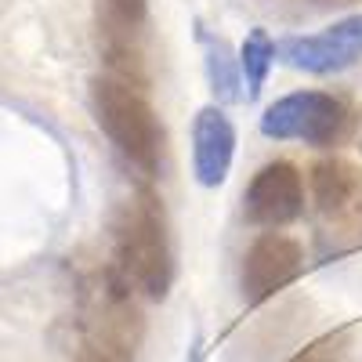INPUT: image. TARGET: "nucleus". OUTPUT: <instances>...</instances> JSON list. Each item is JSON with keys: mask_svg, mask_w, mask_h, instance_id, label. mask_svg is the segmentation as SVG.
Segmentation results:
<instances>
[{"mask_svg": "<svg viewBox=\"0 0 362 362\" xmlns=\"http://www.w3.org/2000/svg\"><path fill=\"white\" fill-rule=\"evenodd\" d=\"M105 15L127 29H141L148 15V0H105Z\"/></svg>", "mask_w": 362, "mask_h": 362, "instance_id": "obj_14", "label": "nucleus"}, {"mask_svg": "<svg viewBox=\"0 0 362 362\" xmlns=\"http://www.w3.org/2000/svg\"><path fill=\"white\" fill-rule=\"evenodd\" d=\"M344 344H348L344 334H326L315 344H308L305 351H297L290 362H341L344 358Z\"/></svg>", "mask_w": 362, "mask_h": 362, "instance_id": "obj_13", "label": "nucleus"}, {"mask_svg": "<svg viewBox=\"0 0 362 362\" xmlns=\"http://www.w3.org/2000/svg\"><path fill=\"white\" fill-rule=\"evenodd\" d=\"M276 54H279L276 40H272L264 29H250L243 47H239V73H243V80H247V98L261 95L272 66H276Z\"/></svg>", "mask_w": 362, "mask_h": 362, "instance_id": "obj_11", "label": "nucleus"}, {"mask_svg": "<svg viewBox=\"0 0 362 362\" xmlns=\"http://www.w3.org/2000/svg\"><path fill=\"white\" fill-rule=\"evenodd\" d=\"M355 112L329 90H293L261 112V134L272 141H300L312 148H337L351 138Z\"/></svg>", "mask_w": 362, "mask_h": 362, "instance_id": "obj_4", "label": "nucleus"}, {"mask_svg": "<svg viewBox=\"0 0 362 362\" xmlns=\"http://www.w3.org/2000/svg\"><path fill=\"white\" fill-rule=\"evenodd\" d=\"M279 58L286 66L312 73V76H329L351 69L362 58V15H348L334 25L319 29L305 37H286L279 44Z\"/></svg>", "mask_w": 362, "mask_h": 362, "instance_id": "obj_5", "label": "nucleus"}, {"mask_svg": "<svg viewBox=\"0 0 362 362\" xmlns=\"http://www.w3.org/2000/svg\"><path fill=\"white\" fill-rule=\"evenodd\" d=\"M305 272V247L286 232H261L247 257H243V300L247 305H264Z\"/></svg>", "mask_w": 362, "mask_h": 362, "instance_id": "obj_6", "label": "nucleus"}, {"mask_svg": "<svg viewBox=\"0 0 362 362\" xmlns=\"http://www.w3.org/2000/svg\"><path fill=\"white\" fill-rule=\"evenodd\" d=\"M308 192L326 221L362 228V167L344 156H326L312 167Z\"/></svg>", "mask_w": 362, "mask_h": 362, "instance_id": "obj_8", "label": "nucleus"}, {"mask_svg": "<svg viewBox=\"0 0 362 362\" xmlns=\"http://www.w3.org/2000/svg\"><path fill=\"white\" fill-rule=\"evenodd\" d=\"M319 4H337V0H319Z\"/></svg>", "mask_w": 362, "mask_h": 362, "instance_id": "obj_15", "label": "nucleus"}, {"mask_svg": "<svg viewBox=\"0 0 362 362\" xmlns=\"http://www.w3.org/2000/svg\"><path fill=\"white\" fill-rule=\"evenodd\" d=\"M90 105H95L98 127L124 156V163L141 177H156L163 160V124L141 95V87L119 76H98L90 83Z\"/></svg>", "mask_w": 362, "mask_h": 362, "instance_id": "obj_3", "label": "nucleus"}, {"mask_svg": "<svg viewBox=\"0 0 362 362\" xmlns=\"http://www.w3.org/2000/svg\"><path fill=\"white\" fill-rule=\"evenodd\" d=\"M235 160V127L218 105H203L192 119V174L203 189L225 185Z\"/></svg>", "mask_w": 362, "mask_h": 362, "instance_id": "obj_9", "label": "nucleus"}, {"mask_svg": "<svg viewBox=\"0 0 362 362\" xmlns=\"http://www.w3.org/2000/svg\"><path fill=\"white\" fill-rule=\"evenodd\" d=\"M138 290L116 268L98 272L83 286L80 308V362H138L145 319Z\"/></svg>", "mask_w": 362, "mask_h": 362, "instance_id": "obj_2", "label": "nucleus"}, {"mask_svg": "<svg viewBox=\"0 0 362 362\" xmlns=\"http://www.w3.org/2000/svg\"><path fill=\"white\" fill-rule=\"evenodd\" d=\"M243 214L257 228H283L305 214V174L293 163H264L243 192Z\"/></svg>", "mask_w": 362, "mask_h": 362, "instance_id": "obj_7", "label": "nucleus"}, {"mask_svg": "<svg viewBox=\"0 0 362 362\" xmlns=\"http://www.w3.org/2000/svg\"><path fill=\"white\" fill-rule=\"evenodd\" d=\"M112 268L141 297L163 300L174 286V243L163 199L153 189H138L112 221Z\"/></svg>", "mask_w": 362, "mask_h": 362, "instance_id": "obj_1", "label": "nucleus"}, {"mask_svg": "<svg viewBox=\"0 0 362 362\" xmlns=\"http://www.w3.org/2000/svg\"><path fill=\"white\" fill-rule=\"evenodd\" d=\"M134 33L138 29H127L105 15V29H102V54L109 62V76H119L134 87H145L148 76H145V54L141 47L134 44Z\"/></svg>", "mask_w": 362, "mask_h": 362, "instance_id": "obj_10", "label": "nucleus"}, {"mask_svg": "<svg viewBox=\"0 0 362 362\" xmlns=\"http://www.w3.org/2000/svg\"><path fill=\"white\" fill-rule=\"evenodd\" d=\"M203 44H206V66H210V80H214V90H221L225 98H235V73H228V47L225 40H214V37H206L199 33Z\"/></svg>", "mask_w": 362, "mask_h": 362, "instance_id": "obj_12", "label": "nucleus"}, {"mask_svg": "<svg viewBox=\"0 0 362 362\" xmlns=\"http://www.w3.org/2000/svg\"><path fill=\"white\" fill-rule=\"evenodd\" d=\"M358 134H362V131H358Z\"/></svg>", "mask_w": 362, "mask_h": 362, "instance_id": "obj_16", "label": "nucleus"}]
</instances>
